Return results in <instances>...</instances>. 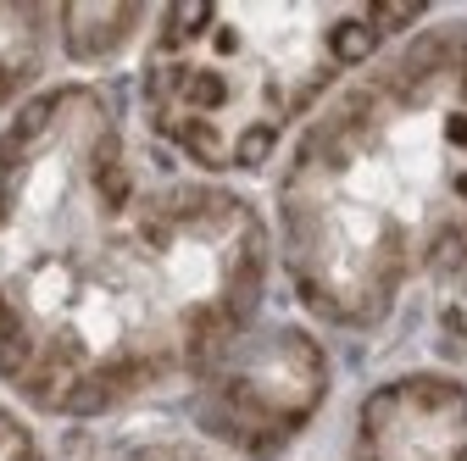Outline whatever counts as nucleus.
I'll return each instance as SVG.
<instances>
[{
  "instance_id": "1",
  "label": "nucleus",
  "mask_w": 467,
  "mask_h": 461,
  "mask_svg": "<svg viewBox=\"0 0 467 461\" xmlns=\"http://www.w3.org/2000/svg\"><path fill=\"white\" fill-rule=\"evenodd\" d=\"M267 278L262 206L156 172L106 84H45L0 123V389L23 412L100 423L190 384Z\"/></svg>"
},
{
  "instance_id": "7",
  "label": "nucleus",
  "mask_w": 467,
  "mask_h": 461,
  "mask_svg": "<svg viewBox=\"0 0 467 461\" xmlns=\"http://www.w3.org/2000/svg\"><path fill=\"white\" fill-rule=\"evenodd\" d=\"M156 6H56V50L73 67H111L145 45Z\"/></svg>"
},
{
  "instance_id": "3",
  "label": "nucleus",
  "mask_w": 467,
  "mask_h": 461,
  "mask_svg": "<svg viewBox=\"0 0 467 461\" xmlns=\"http://www.w3.org/2000/svg\"><path fill=\"white\" fill-rule=\"evenodd\" d=\"M423 6H156L134 111L190 179L228 184L273 167L317 111L418 34Z\"/></svg>"
},
{
  "instance_id": "4",
  "label": "nucleus",
  "mask_w": 467,
  "mask_h": 461,
  "mask_svg": "<svg viewBox=\"0 0 467 461\" xmlns=\"http://www.w3.org/2000/svg\"><path fill=\"white\" fill-rule=\"evenodd\" d=\"M190 434L228 461H278L323 417L334 356L312 323L256 317L184 384Z\"/></svg>"
},
{
  "instance_id": "9",
  "label": "nucleus",
  "mask_w": 467,
  "mask_h": 461,
  "mask_svg": "<svg viewBox=\"0 0 467 461\" xmlns=\"http://www.w3.org/2000/svg\"><path fill=\"white\" fill-rule=\"evenodd\" d=\"M0 461H50L39 428L17 406H6V400H0Z\"/></svg>"
},
{
  "instance_id": "6",
  "label": "nucleus",
  "mask_w": 467,
  "mask_h": 461,
  "mask_svg": "<svg viewBox=\"0 0 467 461\" xmlns=\"http://www.w3.org/2000/svg\"><path fill=\"white\" fill-rule=\"evenodd\" d=\"M56 56V6L0 0V123L28 106Z\"/></svg>"
},
{
  "instance_id": "8",
  "label": "nucleus",
  "mask_w": 467,
  "mask_h": 461,
  "mask_svg": "<svg viewBox=\"0 0 467 461\" xmlns=\"http://www.w3.org/2000/svg\"><path fill=\"white\" fill-rule=\"evenodd\" d=\"M95 461H228L217 456L212 445H201L195 434H167V428H150V434H129L106 445Z\"/></svg>"
},
{
  "instance_id": "2",
  "label": "nucleus",
  "mask_w": 467,
  "mask_h": 461,
  "mask_svg": "<svg viewBox=\"0 0 467 461\" xmlns=\"http://www.w3.org/2000/svg\"><path fill=\"white\" fill-rule=\"evenodd\" d=\"M273 267L334 333L467 278V17H429L284 150Z\"/></svg>"
},
{
  "instance_id": "5",
  "label": "nucleus",
  "mask_w": 467,
  "mask_h": 461,
  "mask_svg": "<svg viewBox=\"0 0 467 461\" xmlns=\"http://www.w3.org/2000/svg\"><path fill=\"white\" fill-rule=\"evenodd\" d=\"M345 461H467V378L451 367L379 378L350 412Z\"/></svg>"
}]
</instances>
